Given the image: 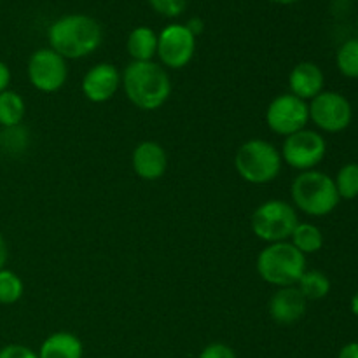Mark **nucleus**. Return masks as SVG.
<instances>
[{"instance_id": "f257e3e1", "label": "nucleus", "mask_w": 358, "mask_h": 358, "mask_svg": "<svg viewBox=\"0 0 358 358\" xmlns=\"http://www.w3.org/2000/svg\"><path fill=\"white\" fill-rule=\"evenodd\" d=\"M49 48L65 59L86 58L100 48L103 31L94 17L66 14L58 17L48 30Z\"/></svg>"}, {"instance_id": "f03ea898", "label": "nucleus", "mask_w": 358, "mask_h": 358, "mask_svg": "<svg viewBox=\"0 0 358 358\" xmlns=\"http://www.w3.org/2000/svg\"><path fill=\"white\" fill-rule=\"evenodd\" d=\"M126 98L140 110H157L171 94V80L156 62H131L121 76Z\"/></svg>"}, {"instance_id": "7ed1b4c3", "label": "nucleus", "mask_w": 358, "mask_h": 358, "mask_svg": "<svg viewBox=\"0 0 358 358\" xmlns=\"http://www.w3.org/2000/svg\"><path fill=\"white\" fill-rule=\"evenodd\" d=\"M294 208L310 217H325L338 208L339 198L334 178L318 170L301 171L290 187Z\"/></svg>"}, {"instance_id": "20e7f679", "label": "nucleus", "mask_w": 358, "mask_h": 358, "mask_svg": "<svg viewBox=\"0 0 358 358\" xmlns=\"http://www.w3.org/2000/svg\"><path fill=\"white\" fill-rule=\"evenodd\" d=\"M255 268L259 276L276 289L294 287L306 271V255L290 241L269 243L257 255Z\"/></svg>"}, {"instance_id": "39448f33", "label": "nucleus", "mask_w": 358, "mask_h": 358, "mask_svg": "<svg viewBox=\"0 0 358 358\" xmlns=\"http://www.w3.org/2000/svg\"><path fill=\"white\" fill-rule=\"evenodd\" d=\"M282 154L262 138L247 140L238 147L234 154V168L245 182L254 185H264L276 180L282 171Z\"/></svg>"}, {"instance_id": "423d86ee", "label": "nucleus", "mask_w": 358, "mask_h": 358, "mask_svg": "<svg viewBox=\"0 0 358 358\" xmlns=\"http://www.w3.org/2000/svg\"><path fill=\"white\" fill-rule=\"evenodd\" d=\"M299 224L296 208L283 199H269L254 210L250 219L252 233L266 243L289 241Z\"/></svg>"}, {"instance_id": "0eeeda50", "label": "nucleus", "mask_w": 358, "mask_h": 358, "mask_svg": "<svg viewBox=\"0 0 358 358\" xmlns=\"http://www.w3.org/2000/svg\"><path fill=\"white\" fill-rule=\"evenodd\" d=\"M282 161L297 171L315 170L327 154V142L324 136L313 129H301L283 140Z\"/></svg>"}, {"instance_id": "6e6552de", "label": "nucleus", "mask_w": 358, "mask_h": 358, "mask_svg": "<svg viewBox=\"0 0 358 358\" xmlns=\"http://www.w3.org/2000/svg\"><path fill=\"white\" fill-rule=\"evenodd\" d=\"M308 122H310L308 101L294 96L292 93L278 94L266 108V124L275 135L290 136L306 128Z\"/></svg>"}, {"instance_id": "1a4fd4ad", "label": "nucleus", "mask_w": 358, "mask_h": 358, "mask_svg": "<svg viewBox=\"0 0 358 358\" xmlns=\"http://www.w3.org/2000/svg\"><path fill=\"white\" fill-rule=\"evenodd\" d=\"M310 121L327 133H341L352 124L353 107L346 96L338 91H322L308 103Z\"/></svg>"}, {"instance_id": "9d476101", "label": "nucleus", "mask_w": 358, "mask_h": 358, "mask_svg": "<svg viewBox=\"0 0 358 358\" xmlns=\"http://www.w3.org/2000/svg\"><path fill=\"white\" fill-rule=\"evenodd\" d=\"M28 80L42 93H56L69 79V65L63 56L51 48L37 49L28 59Z\"/></svg>"}, {"instance_id": "9b49d317", "label": "nucleus", "mask_w": 358, "mask_h": 358, "mask_svg": "<svg viewBox=\"0 0 358 358\" xmlns=\"http://www.w3.org/2000/svg\"><path fill=\"white\" fill-rule=\"evenodd\" d=\"M194 52L196 37L185 24L171 23L157 35V58L166 69H184L194 58Z\"/></svg>"}, {"instance_id": "f8f14e48", "label": "nucleus", "mask_w": 358, "mask_h": 358, "mask_svg": "<svg viewBox=\"0 0 358 358\" xmlns=\"http://www.w3.org/2000/svg\"><path fill=\"white\" fill-rule=\"evenodd\" d=\"M121 87V72L112 63H98L91 66L83 77L80 90L93 103H105L112 100Z\"/></svg>"}, {"instance_id": "ddd939ff", "label": "nucleus", "mask_w": 358, "mask_h": 358, "mask_svg": "<svg viewBox=\"0 0 358 358\" xmlns=\"http://www.w3.org/2000/svg\"><path fill=\"white\" fill-rule=\"evenodd\" d=\"M308 301L296 285L276 289L269 299L268 311L273 322L280 325H294L306 315Z\"/></svg>"}, {"instance_id": "4468645a", "label": "nucleus", "mask_w": 358, "mask_h": 358, "mask_svg": "<svg viewBox=\"0 0 358 358\" xmlns=\"http://www.w3.org/2000/svg\"><path fill=\"white\" fill-rule=\"evenodd\" d=\"M131 166L142 180H157L166 173L168 154L161 143L145 140L138 143L131 154Z\"/></svg>"}, {"instance_id": "2eb2a0df", "label": "nucleus", "mask_w": 358, "mask_h": 358, "mask_svg": "<svg viewBox=\"0 0 358 358\" xmlns=\"http://www.w3.org/2000/svg\"><path fill=\"white\" fill-rule=\"evenodd\" d=\"M325 76L320 66L313 62H301L289 76V87L294 96L311 101L324 91Z\"/></svg>"}, {"instance_id": "dca6fc26", "label": "nucleus", "mask_w": 358, "mask_h": 358, "mask_svg": "<svg viewBox=\"0 0 358 358\" xmlns=\"http://www.w3.org/2000/svg\"><path fill=\"white\" fill-rule=\"evenodd\" d=\"M38 358H83L84 345L72 332H55L42 341Z\"/></svg>"}, {"instance_id": "f3484780", "label": "nucleus", "mask_w": 358, "mask_h": 358, "mask_svg": "<svg viewBox=\"0 0 358 358\" xmlns=\"http://www.w3.org/2000/svg\"><path fill=\"white\" fill-rule=\"evenodd\" d=\"M126 49L133 62H152L157 56V34L149 27H136L129 31Z\"/></svg>"}, {"instance_id": "a211bd4d", "label": "nucleus", "mask_w": 358, "mask_h": 358, "mask_svg": "<svg viewBox=\"0 0 358 358\" xmlns=\"http://www.w3.org/2000/svg\"><path fill=\"white\" fill-rule=\"evenodd\" d=\"M27 114V103L23 96L13 90H6L0 93V126L2 128H14L23 122Z\"/></svg>"}, {"instance_id": "6ab92c4d", "label": "nucleus", "mask_w": 358, "mask_h": 358, "mask_svg": "<svg viewBox=\"0 0 358 358\" xmlns=\"http://www.w3.org/2000/svg\"><path fill=\"white\" fill-rule=\"evenodd\" d=\"M290 243L303 255L317 254L324 247V233L318 226L311 222H299L290 236Z\"/></svg>"}, {"instance_id": "aec40b11", "label": "nucleus", "mask_w": 358, "mask_h": 358, "mask_svg": "<svg viewBox=\"0 0 358 358\" xmlns=\"http://www.w3.org/2000/svg\"><path fill=\"white\" fill-rule=\"evenodd\" d=\"M296 287L306 297V301H320L331 292V280L325 273L318 271V269H311V271L306 269Z\"/></svg>"}, {"instance_id": "412c9836", "label": "nucleus", "mask_w": 358, "mask_h": 358, "mask_svg": "<svg viewBox=\"0 0 358 358\" xmlns=\"http://www.w3.org/2000/svg\"><path fill=\"white\" fill-rule=\"evenodd\" d=\"M338 70L348 79H358V38H348L336 52Z\"/></svg>"}, {"instance_id": "4be33fe9", "label": "nucleus", "mask_w": 358, "mask_h": 358, "mask_svg": "<svg viewBox=\"0 0 358 358\" xmlns=\"http://www.w3.org/2000/svg\"><path fill=\"white\" fill-rule=\"evenodd\" d=\"M24 283L17 273L10 269H0V304L10 306L23 297Z\"/></svg>"}, {"instance_id": "5701e85b", "label": "nucleus", "mask_w": 358, "mask_h": 358, "mask_svg": "<svg viewBox=\"0 0 358 358\" xmlns=\"http://www.w3.org/2000/svg\"><path fill=\"white\" fill-rule=\"evenodd\" d=\"M336 191L341 199L358 198V163H346L334 178Z\"/></svg>"}, {"instance_id": "b1692460", "label": "nucleus", "mask_w": 358, "mask_h": 358, "mask_svg": "<svg viewBox=\"0 0 358 358\" xmlns=\"http://www.w3.org/2000/svg\"><path fill=\"white\" fill-rule=\"evenodd\" d=\"M149 3L157 14L166 17L180 16L187 7V0H149Z\"/></svg>"}, {"instance_id": "393cba45", "label": "nucleus", "mask_w": 358, "mask_h": 358, "mask_svg": "<svg viewBox=\"0 0 358 358\" xmlns=\"http://www.w3.org/2000/svg\"><path fill=\"white\" fill-rule=\"evenodd\" d=\"M198 358H238L234 350L224 343H210L201 350Z\"/></svg>"}, {"instance_id": "a878e982", "label": "nucleus", "mask_w": 358, "mask_h": 358, "mask_svg": "<svg viewBox=\"0 0 358 358\" xmlns=\"http://www.w3.org/2000/svg\"><path fill=\"white\" fill-rule=\"evenodd\" d=\"M0 358H38V355L24 345H7L0 348Z\"/></svg>"}, {"instance_id": "bb28decb", "label": "nucleus", "mask_w": 358, "mask_h": 358, "mask_svg": "<svg viewBox=\"0 0 358 358\" xmlns=\"http://www.w3.org/2000/svg\"><path fill=\"white\" fill-rule=\"evenodd\" d=\"M10 69L6 65V63L0 59V93H3L6 90H9L10 84Z\"/></svg>"}, {"instance_id": "cd10ccee", "label": "nucleus", "mask_w": 358, "mask_h": 358, "mask_svg": "<svg viewBox=\"0 0 358 358\" xmlns=\"http://www.w3.org/2000/svg\"><path fill=\"white\" fill-rule=\"evenodd\" d=\"M338 358H358V343L353 341L343 346V348L339 350Z\"/></svg>"}, {"instance_id": "c85d7f7f", "label": "nucleus", "mask_w": 358, "mask_h": 358, "mask_svg": "<svg viewBox=\"0 0 358 358\" xmlns=\"http://www.w3.org/2000/svg\"><path fill=\"white\" fill-rule=\"evenodd\" d=\"M185 27H187L189 30H191V34L194 35V37L201 35L203 30H205V23H203L201 17H192V20L189 21V23L185 24Z\"/></svg>"}, {"instance_id": "c756f323", "label": "nucleus", "mask_w": 358, "mask_h": 358, "mask_svg": "<svg viewBox=\"0 0 358 358\" xmlns=\"http://www.w3.org/2000/svg\"><path fill=\"white\" fill-rule=\"evenodd\" d=\"M7 257H9V252H7V245H6V240H3L2 233H0V269H3V268H6Z\"/></svg>"}, {"instance_id": "7c9ffc66", "label": "nucleus", "mask_w": 358, "mask_h": 358, "mask_svg": "<svg viewBox=\"0 0 358 358\" xmlns=\"http://www.w3.org/2000/svg\"><path fill=\"white\" fill-rule=\"evenodd\" d=\"M350 310H352V313L358 318V290L355 294H353L352 301H350Z\"/></svg>"}, {"instance_id": "2f4dec72", "label": "nucleus", "mask_w": 358, "mask_h": 358, "mask_svg": "<svg viewBox=\"0 0 358 358\" xmlns=\"http://www.w3.org/2000/svg\"><path fill=\"white\" fill-rule=\"evenodd\" d=\"M269 2L280 3V6H290V3H296L299 2V0H269Z\"/></svg>"}, {"instance_id": "473e14b6", "label": "nucleus", "mask_w": 358, "mask_h": 358, "mask_svg": "<svg viewBox=\"0 0 358 358\" xmlns=\"http://www.w3.org/2000/svg\"><path fill=\"white\" fill-rule=\"evenodd\" d=\"M357 31H358V24H357Z\"/></svg>"}]
</instances>
